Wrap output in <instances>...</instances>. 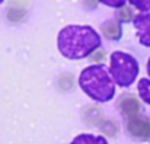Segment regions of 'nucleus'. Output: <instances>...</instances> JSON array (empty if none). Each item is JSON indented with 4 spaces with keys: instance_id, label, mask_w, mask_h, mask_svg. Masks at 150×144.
Instances as JSON below:
<instances>
[{
    "instance_id": "f257e3e1",
    "label": "nucleus",
    "mask_w": 150,
    "mask_h": 144,
    "mask_svg": "<svg viewBox=\"0 0 150 144\" xmlns=\"http://www.w3.org/2000/svg\"><path fill=\"white\" fill-rule=\"evenodd\" d=\"M99 45V34L88 25H69L63 28L57 37L58 51L69 60L85 58Z\"/></svg>"
},
{
    "instance_id": "f03ea898",
    "label": "nucleus",
    "mask_w": 150,
    "mask_h": 144,
    "mask_svg": "<svg viewBox=\"0 0 150 144\" xmlns=\"http://www.w3.org/2000/svg\"><path fill=\"white\" fill-rule=\"evenodd\" d=\"M109 74L111 73H108V70L100 64L89 66L80 73L79 85L83 92L93 100L108 102L114 97L115 93L114 80Z\"/></svg>"
},
{
    "instance_id": "7ed1b4c3",
    "label": "nucleus",
    "mask_w": 150,
    "mask_h": 144,
    "mask_svg": "<svg viewBox=\"0 0 150 144\" xmlns=\"http://www.w3.org/2000/svg\"><path fill=\"white\" fill-rule=\"evenodd\" d=\"M109 73L118 86L128 88L134 83L139 74V63L130 54L122 51H115L111 55Z\"/></svg>"
},
{
    "instance_id": "20e7f679",
    "label": "nucleus",
    "mask_w": 150,
    "mask_h": 144,
    "mask_svg": "<svg viewBox=\"0 0 150 144\" xmlns=\"http://www.w3.org/2000/svg\"><path fill=\"white\" fill-rule=\"evenodd\" d=\"M127 130L131 136L143 140H150V121L144 118L133 116L127 122Z\"/></svg>"
},
{
    "instance_id": "39448f33",
    "label": "nucleus",
    "mask_w": 150,
    "mask_h": 144,
    "mask_svg": "<svg viewBox=\"0 0 150 144\" xmlns=\"http://www.w3.org/2000/svg\"><path fill=\"white\" fill-rule=\"evenodd\" d=\"M134 26L137 29V35H139L140 42L146 47H150V13L136 16Z\"/></svg>"
},
{
    "instance_id": "423d86ee",
    "label": "nucleus",
    "mask_w": 150,
    "mask_h": 144,
    "mask_svg": "<svg viewBox=\"0 0 150 144\" xmlns=\"http://www.w3.org/2000/svg\"><path fill=\"white\" fill-rule=\"evenodd\" d=\"M70 144H108L105 137L92 136V134H80L77 136Z\"/></svg>"
},
{
    "instance_id": "0eeeda50",
    "label": "nucleus",
    "mask_w": 150,
    "mask_h": 144,
    "mask_svg": "<svg viewBox=\"0 0 150 144\" xmlns=\"http://www.w3.org/2000/svg\"><path fill=\"white\" fill-rule=\"evenodd\" d=\"M102 32L112 40H120L121 38V26L117 22H106L102 25Z\"/></svg>"
},
{
    "instance_id": "6e6552de",
    "label": "nucleus",
    "mask_w": 150,
    "mask_h": 144,
    "mask_svg": "<svg viewBox=\"0 0 150 144\" xmlns=\"http://www.w3.org/2000/svg\"><path fill=\"white\" fill-rule=\"evenodd\" d=\"M121 108L127 115H134V114L139 112L140 105H139L136 97H124L122 102H121Z\"/></svg>"
},
{
    "instance_id": "1a4fd4ad",
    "label": "nucleus",
    "mask_w": 150,
    "mask_h": 144,
    "mask_svg": "<svg viewBox=\"0 0 150 144\" xmlns=\"http://www.w3.org/2000/svg\"><path fill=\"white\" fill-rule=\"evenodd\" d=\"M139 95L143 99V102L150 103V80L149 79H140V82H139Z\"/></svg>"
},
{
    "instance_id": "9d476101",
    "label": "nucleus",
    "mask_w": 150,
    "mask_h": 144,
    "mask_svg": "<svg viewBox=\"0 0 150 144\" xmlns=\"http://www.w3.org/2000/svg\"><path fill=\"white\" fill-rule=\"evenodd\" d=\"M130 3L137 7L139 10H149L150 9V0H130Z\"/></svg>"
},
{
    "instance_id": "9b49d317",
    "label": "nucleus",
    "mask_w": 150,
    "mask_h": 144,
    "mask_svg": "<svg viewBox=\"0 0 150 144\" xmlns=\"http://www.w3.org/2000/svg\"><path fill=\"white\" fill-rule=\"evenodd\" d=\"M118 16L121 20H131L133 18V10L130 7H121L120 12H118Z\"/></svg>"
},
{
    "instance_id": "f8f14e48",
    "label": "nucleus",
    "mask_w": 150,
    "mask_h": 144,
    "mask_svg": "<svg viewBox=\"0 0 150 144\" xmlns=\"http://www.w3.org/2000/svg\"><path fill=\"white\" fill-rule=\"evenodd\" d=\"M99 1L106 6H111V7H120V6H124V3H125V0H99Z\"/></svg>"
},
{
    "instance_id": "ddd939ff",
    "label": "nucleus",
    "mask_w": 150,
    "mask_h": 144,
    "mask_svg": "<svg viewBox=\"0 0 150 144\" xmlns=\"http://www.w3.org/2000/svg\"><path fill=\"white\" fill-rule=\"evenodd\" d=\"M147 73H149V76H150V58H149V63H147Z\"/></svg>"
},
{
    "instance_id": "4468645a",
    "label": "nucleus",
    "mask_w": 150,
    "mask_h": 144,
    "mask_svg": "<svg viewBox=\"0 0 150 144\" xmlns=\"http://www.w3.org/2000/svg\"><path fill=\"white\" fill-rule=\"evenodd\" d=\"M0 3H3V0H0Z\"/></svg>"
}]
</instances>
